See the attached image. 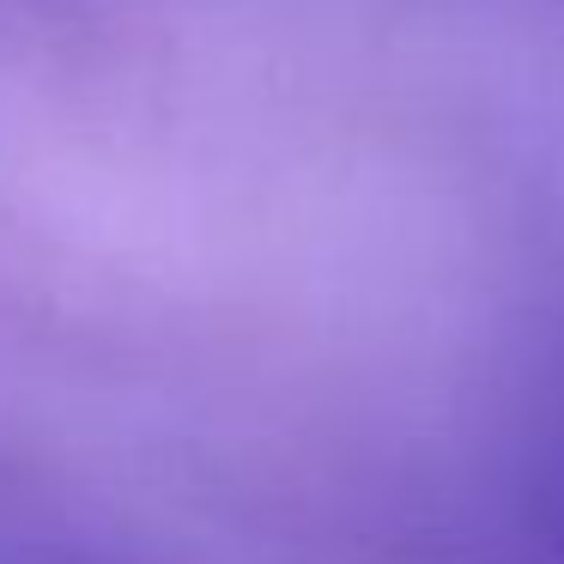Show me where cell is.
<instances>
[{
  "instance_id": "1",
  "label": "cell",
  "mask_w": 564,
  "mask_h": 564,
  "mask_svg": "<svg viewBox=\"0 0 564 564\" xmlns=\"http://www.w3.org/2000/svg\"><path fill=\"white\" fill-rule=\"evenodd\" d=\"M510 540L522 564H564V346L540 365L510 443Z\"/></svg>"
}]
</instances>
